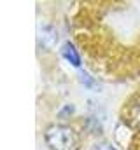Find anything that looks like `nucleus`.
Instances as JSON below:
<instances>
[{
	"label": "nucleus",
	"instance_id": "f03ea898",
	"mask_svg": "<svg viewBox=\"0 0 140 150\" xmlns=\"http://www.w3.org/2000/svg\"><path fill=\"white\" fill-rule=\"evenodd\" d=\"M61 56H63L69 63H72L74 67H81V56H79L77 49L74 47V44L65 42V44L61 45Z\"/></svg>",
	"mask_w": 140,
	"mask_h": 150
},
{
	"label": "nucleus",
	"instance_id": "20e7f679",
	"mask_svg": "<svg viewBox=\"0 0 140 150\" xmlns=\"http://www.w3.org/2000/svg\"><path fill=\"white\" fill-rule=\"evenodd\" d=\"M82 82H84V84H86L88 87H93V86H95L93 79H91V77H89L88 74H82Z\"/></svg>",
	"mask_w": 140,
	"mask_h": 150
},
{
	"label": "nucleus",
	"instance_id": "7ed1b4c3",
	"mask_svg": "<svg viewBox=\"0 0 140 150\" xmlns=\"http://www.w3.org/2000/svg\"><path fill=\"white\" fill-rule=\"evenodd\" d=\"M93 150H116L110 143H96L95 147H93Z\"/></svg>",
	"mask_w": 140,
	"mask_h": 150
},
{
	"label": "nucleus",
	"instance_id": "f257e3e1",
	"mask_svg": "<svg viewBox=\"0 0 140 150\" xmlns=\"http://www.w3.org/2000/svg\"><path fill=\"white\" fill-rule=\"evenodd\" d=\"M44 140L51 150H79L81 140L79 134L70 127L63 124H53L46 129Z\"/></svg>",
	"mask_w": 140,
	"mask_h": 150
}]
</instances>
